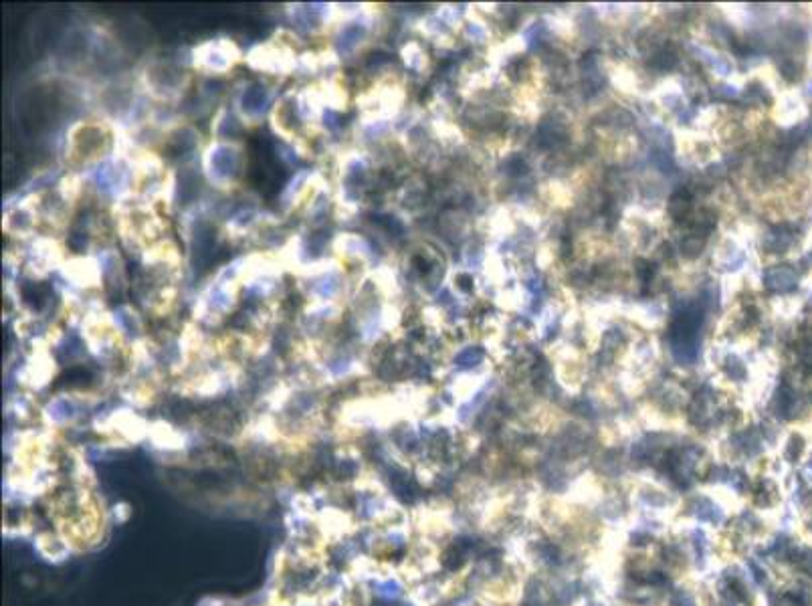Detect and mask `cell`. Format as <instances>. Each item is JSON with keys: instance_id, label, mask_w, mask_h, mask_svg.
Returning <instances> with one entry per match:
<instances>
[{"instance_id": "6da1fadb", "label": "cell", "mask_w": 812, "mask_h": 606, "mask_svg": "<svg viewBox=\"0 0 812 606\" xmlns=\"http://www.w3.org/2000/svg\"><path fill=\"white\" fill-rule=\"evenodd\" d=\"M239 59H241V51L229 39H217V41L213 39L194 49L196 69L200 67L211 75H219L227 69H233Z\"/></svg>"}]
</instances>
